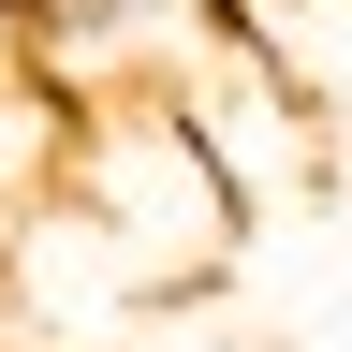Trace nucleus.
I'll return each instance as SVG.
<instances>
[{"label": "nucleus", "mask_w": 352, "mask_h": 352, "mask_svg": "<svg viewBox=\"0 0 352 352\" xmlns=\"http://www.w3.org/2000/svg\"><path fill=\"white\" fill-rule=\"evenodd\" d=\"M59 206L118 250L132 294L220 279V250L250 235V206L220 191V162L191 147L176 103H88V118H74V162H59Z\"/></svg>", "instance_id": "nucleus-1"}, {"label": "nucleus", "mask_w": 352, "mask_h": 352, "mask_svg": "<svg viewBox=\"0 0 352 352\" xmlns=\"http://www.w3.org/2000/svg\"><path fill=\"white\" fill-rule=\"evenodd\" d=\"M59 162H74V103L44 74H0V235L30 206H59Z\"/></svg>", "instance_id": "nucleus-2"}, {"label": "nucleus", "mask_w": 352, "mask_h": 352, "mask_svg": "<svg viewBox=\"0 0 352 352\" xmlns=\"http://www.w3.org/2000/svg\"><path fill=\"white\" fill-rule=\"evenodd\" d=\"M0 74H30V0H0Z\"/></svg>", "instance_id": "nucleus-3"}]
</instances>
